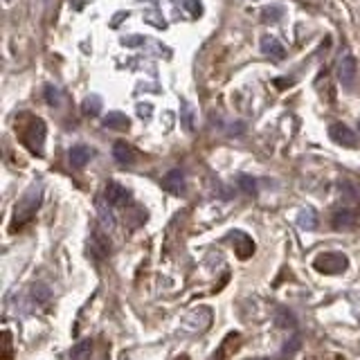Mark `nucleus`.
Returning <instances> with one entry per match:
<instances>
[{"mask_svg": "<svg viewBox=\"0 0 360 360\" xmlns=\"http://www.w3.org/2000/svg\"><path fill=\"white\" fill-rule=\"evenodd\" d=\"M41 203V192L39 189H32L30 194L23 196V201L16 205V216H14V228H21L23 223H27L34 216L36 207Z\"/></svg>", "mask_w": 360, "mask_h": 360, "instance_id": "nucleus-1", "label": "nucleus"}, {"mask_svg": "<svg viewBox=\"0 0 360 360\" xmlns=\"http://www.w3.org/2000/svg\"><path fill=\"white\" fill-rule=\"evenodd\" d=\"M347 257L340 255V252H324L318 259L313 261L315 270H320V273H327V275H338L342 270H347Z\"/></svg>", "mask_w": 360, "mask_h": 360, "instance_id": "nucleus-2", "label": "nucleus"}, {"mask_svg": "<svg viewBox=\"0 0 360 360\" xmlns=\"http://www.w3.org/2000/svg\"><path fill=\"white\" fill-rule=\"evenodd\" d=\"M23 142L30 147V151L34 153H43V142H45V124L43 120H39V117H34V120L30 122V126L23 131Z\"/></svg>", "mask_w": 360, "mask_h": 360, "instance_id": "nucleus-3", "label": "nucleus"}, {"mask_svg": "<svg viewBox=\"0 0 360 360\" xmlns=\"http://www.w3.org/2000/svg\"><path fill=\"white\" fill-rule=\"evenodd\" d=\"M356 75H358V63L351 54H342L338 61V79L345 88H354L356 84Z\"/></svg>", "mask_w": 360, "mask_h": 360, "instance_id": "nucleus-4", "label": "nucleus"}, {"mask_svg": "<svg viewBox=\"0 0 360 360\" xmlns=\"http://www.w3.org/2000/svg\"><path fill=\"white\" fill-rule=\"evenodd\" d=\"M212 324V311L210 309H198L192 315H187L183 322V331L187 333H203L205 329H210Z\"/></svg>", "mask_w": 360, "mask_h": 360, "instance_id": "nucleus-5", "label": "nucleus"}, {"mask_svg": "<svg viewBox=\"0 0 360 360\" xmlns=\"http://www.w3.org/2000/svg\"><path fill=\"white\" fill-rule=\"evenodd\" d=\"M104 196H106L108 205H115V207H124V205L131 203V192L117 183H108Z\"/></svg>", "mask_w": 360, "mask_h": 360, "instance_id": "nucleus-6", "label": "nucleus"}, {"mask_svg": "<svg viewBox=\"0 0 360 360\" xmlns=\"http://www.w3.org/2000/svg\"><path fill=\"white\" fill-rule=\"evenodd\" d=\"M241 347V336L239 333H230V336H225V340L221 342L219 351L214 354L212 360H228L230 356H234V351Z\"/></svg>", "mask_w": 360, "mask_h": 360, "instance_id": "nucleus-7", "label": "nucleus"}, {"mask_svg": "<svg viewBox=\"0 0 360 360\" xmlns=\"http://www.w3.org/2000/svg\"><path fill=\"white\" fill-rule=\"evenodd\" d=\"M329 135L333 138V142L342 144V147H356V135L351 133L345 124H331Z\"/></svg>", "mask_w": 360, "mask_h": 360, "instance_id": "nucleus-8", "label": "nucleus"}, {"mask_svg": "<svg viewBox=\"0 0 360 360\" xmlns=\"http://www.w3.org/2000/svg\"><path fill=\"white\" fill-rule=\"evenodd\" d=\"M162 187L167 189V192L171 194H183V189H185V176H183V171H169V174L162 178Z\"/></svg>", "mask_w": 360, "mask_h": 360, "instance_id": "nucleus-9", "label": "nucleus"}, {"mask_svg": "<svg viewBox=\"0 0 360 360\" xmlns=\"http://www.w3.org/2000/svg\"><path fill=\"white\" fill-rule=\"evenodd\" d=\"M230 239L234 241V246H237V252H239L241 259H248L252 252H255V243H252V239L246 237L243 232H232Z\"/></svg>", "mask_w": 360, "mask_h": 360, "instance_id": "nucleus-10", "label": "nucleus"}, {"mask_svg": "<svg viewBox=\"0 0 360 360\" xmlns=\"http://www.w3.org/2000/svg\"><path fill=\"white\" fill-rule=\"evenodd\" d=\"M261 50H264V54L270 59H284L286 57L284 45L277 39H273V36H264V39H261Z\"/></svg>", "mask_w": 360, "mask_h": 360, "instance_id": "nucleus-11", "label": "nucleus"}, {"mask_svg": "<svg viewBox=\"0 0 360 360\" xmlns=\"http://www.w3.org/2000/svg\"><path fill=\"white\" fill-rule=\"evenodd\" d=\"M90 158H93V151H90L88 147H84V144H77V147L70 149V165L75 169H81Z\"/></svg>", "mask_w": 360, "mask_h": 360, "instance_id": "nucleus-12", "label": "nucleus"}, {"mask_svg": "<svg viewBox=\"0 0 360 360\" xmlns=\"http://www.w3.org/2000/svg\"><path fill=\"white\" fill-rule=\"evenodd\" d=\"M90 250H93L95 257H106L108 252H111V241H108L102 232H95L93 237H90Z\"/></svg>", "mask_w": 360, "mask_h": 360, "instance_id": "nucleus-13", "label": "nucleus"}, {"mask_svg": "<svg viewBox=\"0 0 360 360\" xmlns=\"http://www.w3.org/2000/svg\"><path fill=\"white\" fill-rule=\"evenodd\" d=\"M113 158H115L117 165L126 167V165H133V162H135V153H133L131 147H126L124 142H117L113 147Z\"/></svg>", "mask_w": 360, "mask_h": 360, "instance_id": "nucleus-14", "label": "nucleus"}, {"mask_svg": "<svg viewBox=\"0 0 360 360\" xmlns=\"http://www.w3.org/2000/svg\"><path fill=\"white\" fill-rule=\"evenodd\" d=\"M102 124L106 126V129H115V131H126L131 126L129 117H126L124 113H108Z\"/></svg>", "mask_w": 360, "mask_h": 360, "instance_id": "nucleus-15", "label": "nucleus"}, {"mask_svg": "<svg viewBox=\"0 0 360 360\" xmlns=\"http://www.w3.org/2000/svg\"><path fill=\"white\" fill-rule=\"evenodd\" d=\"M356 219H358V216H356V212L354 210H347V207H345V210H338L336 214H333V225H336V228H351V225H354L356 223Z\"/></svg>", "mask_w": 360, "mask_h": 360, "instance_id": "nucleus-16", "label": "nucleus"}, {"mask_svg": "<svg viewBox=\"0 0 360 360\" xmlns=\"http://www.w3.org/2000/svg\"><path fill=\"white\" fill-rule=\"evenodd\" d=\"M90 354H93V340H81L72 347L70 360H90Z\"/></svg>", "mask_w": 360, "mask_h": 360, "instance_id": "nucleus-17", "label": "nucleus"}, {"mask_svg": "<svg viewBox=\"0 0 360 360\" xmlns=\"http://www.w3.org/2000/svg\"><path fill=\"white\" fill-rule=\"evenodd\" d=\"M142 18H144V23L158 27V30H165V27H167V21L156 12V9H147V12L142 14Z\"/></svg>", "mask_w": 360, "mask_h": 360, "instance_id": "nucleus-18", "label": "nucleus"}, {"mask_svg": "<svg viewBox=\"0 0 360 360\" xmlns=\"http://www.w3.org/2000/svg\"><path fill=\"white\" fill-rule=\"evenodd\" d=\"M300 225L306 230H315V225H318V216H315L313 210H306L300 214Z\"/></svg>", "mask_w": 360, "mask_h": 360, "instance_id": "nucleus-19", "label": "nucleus"}, {"mask_svg": "<svg viewBox=\"0 0 360 360\" xmlns=\"http://www.w3.org/2000/svg\"><path fill=\"white\" fill-rule=\"evenodd\" d=\"M282 18V7H266L261 12V21L264 23H277Z\"/></svg>", "mask_w": 360, "mask_h": 360, "instance_id": "nucleus-20", "label": "nucleus"}, {"mask_svg": "<svg viewBox=\"0 0 360 360\" xmlns=\"http://www.w3.org/2000/svg\"><path fill=\"white\" fill-rule=\"evenodd\" d=\"M99 111H102V102H99L97 97H88L84 102V113L86 115H99Z\"/></svg>", "mask_w": 360, "mask_h": 360, "instance_id": "nucleus-21", "label": "nucleus"}, {"mask_svg": "<svg viewBox=\"0 0 360 360\" xmlns=\"http://www.w3.org/2000/svg\"><path fill=\"white\" fill-rule=\"evenodd\" d=\"M237 183H239V187H241L246 194H255V180H252L250 176H239Z\"/></svg>", "mask_w": 360, "mask_h": 360, "instance_id": "nucleus-22", "label": "nucleus"}, {"mask_svg": "<svg viewBox=\"0 0 360 360\" xmlns=\"http://www.w3.org/2000/svg\"><path fill=\"white\" fill-rule=\"evenodd\" d=\"M183 5H185V9L192 16H201L203 14V5L198 3V0H183Z\"/></svg>", "mask_w": 360, "mask_h": 360, "instance_id": "nucleus-23", "label": "nucleus"}, {"mask_svg": "<svg viewBox=\"0 0 360 360\" xmlns=\"http://www.w3.org/2000/svg\"><path fill=\"white\" fill-rule=\"evenodd\" d=\"M97 210H99V216H102V221L113 225V216H111V207H106L102 201H97Z\"/></svg>", "mask_w": 360, "mask_h": 360, "instance_id": "nucleus-24", "label": "nucleus"}, {"mask_svg": "<svg viewBox=\"0 0 360 360\" xmlns=\"http://www.w3.org/2000/svg\"><path fill=\"white\" fill-rule=\"evenodd\" d=\"M45 99H48V104L57 106V104H59V99H61V93H59L57 88L48 86V88H45Z\"/></svg>", "mask_w": 360, "mask_h": 360, "instance_id": "nucleus-25", "label": "nucleus"}, {"mask_svg": "<svg viewBox=\"0 0 360 360\" xmlns=\"http://www.w3.org/2000/svg\"><path fill=\"white\" fill-rule=\"evenodd\" d=\"M5 360H12V336L5 333Z\"/></svg>", "mask_w": 360, "mask_h": 360, "instance_id": "nucleus-26", "label": "nucleus"}, {"mask_svg": "<svg viewBox=\"0 0 360 360\" xmlns=\"http://www.w3.org/2000/svg\"><path fill=\"white\" fill-rule=\"evenodd\" d=\"M151 113H153L151 104H138V115L140 117H151Z\"/></svg>", "mask_w": 360, "mask_h": 360, "instance_id": "nucleus-27", "label": "nucleus"}, {"mask_svg": "<svg viewBox=\"0 0 360 360\" xmlns=\"http://www.w3.org/2000/svg\"><path fill=\"white\" fill-rule=\"evenodd\" d=\"M144 39L142 36H131V39H124V45H142Z\"/></svg>", "mask_w": 360, "mask_h": 360, "instance_id": "nucleus-28", "label": "nucleus"}, {"mask_svg": "<svg viewBox=\"0 0 360 360\" xmlns=\"http://www.w3.org/2000/svg\"><path fill=\"white\" fill-rule=\"evenodd\" d=\"M70 3H72V7H75V9H81V7H84V0H70Z\"/></svg>", "mask_w": 360, "mask_h": 360, "instance_id": "nucleus-29", "label": "nucleus"}, {"mask_svg": "<svg viewBox=\"0 0 360 360\" xmlns=\"http://www.w3.org/2000/svg\"><path fill=\"white\" fill-rule=\"evenodd\" d=\"M176 360H189L187 356H180V358H176Z\"/></svg>", "mask_w": 360, "mask_h": 360, "instance_id": "nucleus-30", "label": "nucleus"}, {"mask_svg": "<svg viewBox=\"0 0 360 360\" xmlns=\"http://www.w3.org/2000/svg\"><path fill=\"white\" fill-rule=\"evenodd\" d=\"M358 131H360V122H358Z\"/></svg>", "mask_w": 360, "mask_h": 360, "instance_id": "nucleus-31", "label": "nucleus"}]
</instances>
